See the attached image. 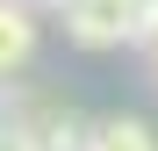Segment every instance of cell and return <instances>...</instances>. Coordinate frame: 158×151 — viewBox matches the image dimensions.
<instances>
[{"label": "cell", "mask_w": 158, "mask_h": 151, "mask_svg": "<svg viewBox=\"0 0 158 151\" xmlns=\"http://www.w3.org/2000/svg\"><path fill=\"white\" fill-rule=\"evenodd\" d=\"M22 7H36V0H22Z\"/></svg>", "instance_id": "52a82bcc"}, {"label": "cell", "mask_w": 158, "mask_h": 151, "mask_svg": "<svg viewBox=\"0 0 158 151\" xmlns=\"http://www.w3.org/2000/svg\"><path fill=\"white\" fill-rule=\"evenodd\" d=\"M29 58H36V7H22V0H0V86H7Z\"/></svg>", "instance_id": "7a4b0ae2"}, {"label": "cell", "mask_w": 158, "mask_h": 151, "mask_svg": "<svg viewBox=\"0 0 158 151\" xmlns=\"http://www.w3.org/2000/svg\"><path fill=\"white\" fill-rule=\"evenodd\" d=\"M0 151H36V137H29V130H22V122H15V115H0Z\"/></svg>", "instance_id": "5b68a950"}, {"label": "cell", "mask_w": 158, "mask_h": 151, "mask_svg": "<svg viewBox=\"0 0 158 151\" xmlns=\"http://www.w3.org/2000/svg\"><path fill=\"white\" fill-rule=\"evenodd\" d=\"M129 43L158 50V0H137V29H129Z\"/></svg>", "instance_id": "277c9868"}, {"label": "cell", "mask_w": 158, "mask_h": 151, "mask_svg": "<svg viewBox=\"0 0 158 151\" xmlns=\"http://www.w3.org/2000/svg\"><path fill=\"white\" fill-rule=\"evenodd\" d=\"M151 72H158V50H151Z\"/></svg>", "instance_id": "8992f818"}, {"label": "cell", "mask_w": 158, "mask_h": 151, "mask_svg": "<svg viewBox=\"0 0 158 151\" xmlns=\"http://www.w3.org/2000/svg\"><path fill=\"white\" fill-rule=\"evenodd\" d=\"M58 15H65V36L79 50H115L137 29V0H65Z\"/></svg>", "instance_id": "6da1fadb"}, {"label": "cell", "mask_w": 158, "mask_h": 151, "mask_svg": "<svg viewBox=\"0 0 158 151\" xmlns=\"http://www.w3.org/2000/svg\"><path fill=\"white\" fill-rule=\"evenodd\" d=\"M94 151H158V137L144 115H108V122H94Z\"/></svg>", "instance_id": "3957f363"}]
</instances>
